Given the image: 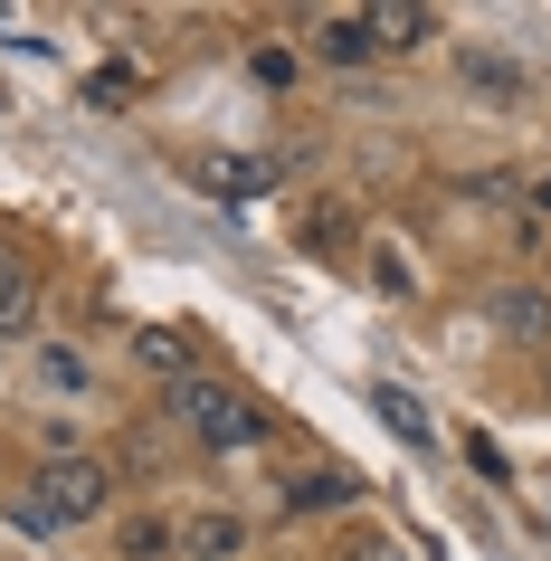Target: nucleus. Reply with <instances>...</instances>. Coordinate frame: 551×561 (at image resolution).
Instances as JSON below:
<instances>
[{"instance_id":"20e7f679","label":"nucleus","mask_w":551,"mask_h":561,"mask_svg":"<svg viewBox=\"0 0 551 561\" xmlns=\"http://www.w3.org/2000/svg\"><path fill=\"white\" fill-rule=\"evenodd\" d=\"M30 314H38V276H30L20 257H0V343H20Z\"/></svg>"},{"instance_id":"4468645a","label":"nucleus","mask_w":551,"mask_h":561,"mask_svg":"<svg viewBox=\"0 0 551 561\" xmlns=\"http://www.w3.org/2000/svg\"><path fill=\"white\" fill-rule=\"evenodd\" d=\"M352 561H400V542H361V552H352Z\"/></svg>"},{"instance_id":"ddd939ff","label":"nucleus","mask_w":551,"mask_h":561,"mask_svg":"<svg viewBox=\"0 0 551 561\" xmlns=\"http://www.w3.org/2000/svg\"><path fill=\"white\" fill-rule=\"evenodd\" d=\"M191 552H238V524H191Z\"/></svg>"},{"instance_id":"2eb2a0df","label":"nucleus","mask_w":551,"mask_h":561,"mask_svg":"<svg viewBox=\"0 0 551 561\" xmlns=\"http://www.w3.org/2000/svg\"><path fill=\"white\" fill-rule=\"evenodd\" d=\"M532 201H542V209H551V181H542V191H532Z\"/></svg>"},{"instance_id":"423d86ee","label":"nucleus","mask_w":551,"mask_h":561,"mask_svg":"<svg viewBox=\"0 0 551 561\" xmlns=\"http://www.w3.org/2000/svg\"><path fill=\"white\" fill-rule=\"evenodd\" d=\"M361 20H371V48H418V38H428V10H418V0H380Z\"/></svg>"},{"instance_id":"1a4fd4ad","label":"nucleus","mask_w":551,"mask_h":561,"mask_svg":"<svg viewBox=\"0 0 551 561\" xmlns=\"http://www.w3.org/2000/svg\"><path fill=\"white\" fill-rule=\"evenodd\" d=\"M343 495H352V476H343V467L295 476V485H286V504H295V514H323V504H343Z\"/></svg>"},{"instance_id":"f03ea898","label":"nucleus","mask_w":551,"mask_h":561,"mask_svg":"<svg viewBox=\"0 0 551 561\" xmlns=\"http://www.w3.org/2000/svg\"><path fill=\"white\" fill-rule=\"evenodd\" d=\"M172 419L209 447V457H238V447H257V438H266V410L248 400V390L209 381V371H181V381H172Z\"/></svg>"},{"instance_id":"6e6552de","label":"nucleus","mask_w":551,"mask_h":561,"mask_svg":"<svg viewBox=\"0 0 551 561\" xmlns=\"http://www.w3.org/2000/svg\"><path fill=\"white\" fill-rule=\"evenodd\" d=\"M323 58H371V20H361V10H333V20H323Z\"/></svg>"},{"instance_id":"7ed1b4c3","label":"nucleus","mask_w":551,"mask_h":561,"mask_svg":"<svg viewBox=\"0 0 551 561\" xmlns=\"http://www.w3.org/2000/svg\"><path fill=\"white\" fill-rule=\"evenodd\" d=\"M200 191H209V201H257L266 162H248V152H200Z\"/></svg>"},{"instance_id":"f8f14e48","label":"nucleus","mask_w":551,"mask_h":561,"mask_svg":"<svg viewBox=\"0 0 551 561\" xmlns=\"http://www.w3.org/2000/svg\"><path fill=\"white\" fill-rule=\"evenodd\" d=\"M87 95H95V105H124V95H134V67H105V77H87Z\"/></svg>"},{"instance_id":"f257e3e1","label":"nucleus","mask_w":551,"mask_h":561,"mask_svg":"<svg viewBox=\"0 0 551 561\" xmlns=\"http://www.w3.org/2000/svg\"><path fill=\"white\" fill-rule=\"evenodd\" d=\"M105 495H115V485H105L95 457H48L30 495H10V524H20V533H67V524H95Z\"/></svg>"},{"instance_id":"9b49d317","label":"nucleus","mask_w":551,"mask_h":561,"mask_svg":"<svg viewBox=\"0 0 551 561\" xmlns=\"http://www.w3.org/2000/svg\"><path fill=\"white\" fill-rule=\"evenodd\" d=\"M371 286H380V296H409L418 276H409V257H400V248H380V257H371Z\"/></svg>"},{"instance_id":"9d476101","label":"nucleus","mask_w":551,"mask_h":561,"mask_svg":"<svg viewBox=\"0 0 551 561\" xmlns=\"http://www.w3.org/2000/svg\"><path fill=\"white\" fill-rule=\"evenodd\" d=\"M134 353H144L152 371H172V381H181V371H191V333H172V324H152L144 343H134Z\"/></svg>"},{"instance_id":"0eeeda50","label":"nucleus","mask_w":551,"mask_h":561,"mask_svg":"<svg viewBox=\"0 0 551 561\" xmlns=\"http://www.w3.org/2000/svg\"><path fill=\"white\" fill-rule=\"evenodd\" d=\"M371 410H380V419H390V428H400V438H409V447H428V438H437V428H428V410H418V400H409V390H400V381H380V390H371Z\"/></svg>"},{"instance_id":"39448f33","label":"nucleus","mask_w":551,"mask_h":561,"mask_svg":"<svg viewBox=\"0 0 551 561\" xmlns=\"http://www.w3.org/2000/svg\"><path fill=\"white\" fill-rule=\"evenodd\" d=\"M485 314H494L504 333H514V343H542V333H551V296H532V286H514V296H494Z\"/></svg>"}]
</instances>
